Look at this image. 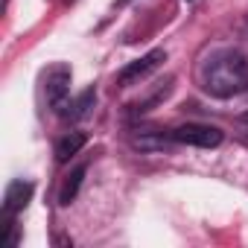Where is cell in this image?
<instances>
[{
    "label": "cell",
    "mask_w": 248,
    "mask_h": 248,
    "mask_svg": "<svg viewBox=\"0 0 248 248\" xmlns=\"http://www.w3.org/2000/svg\"><path fill=\"white\" fill-rule=\"evenodd\" d=\"M199 85L219 99L248 91V56L239 50H216L199 67Z\"/></svg>",
    "instance_id": "cell-1"
},
{
    "label": "cell",
    "mask_w": 248,
    "mask_h": 248,
    "mask_svg": "<svg viewBox=\"0 0 248 248\" xmlns=\"http://www.w3.org/2000/svg\"><path fill=\"white\" fill-rule=\"evenodd\" d=\"M44 96H47V105L64 117L70 105V67L67 64H56L44 73Z\"/></svg>",
    "instance_id": "cell-2"
},
{
    "label": "cell",
    "mask_w": 248,
    "mask_h": 248,
    "mask_svg": "<svg viewBox=\"0 0 248 248\" xmlns=\"http://www.w3.org/2000/svg\"><path fill=\"white\" fill-rule=\"evenodd\" d=\"M175 143H187V146H202V149H213L222 143V132L216 126H204V123H184V126L172 129L167 135Z\"/></svg>",
    "instance_id": "cell-3"
},
{
    "label": "cell",
    "mask_w": 248,
    "mask_h": 248,
    "mask_svg": "<svg viewBox=\"0 0 248 248\" xmlns=\"http://www.w3.org/2000/svg\"><path fill=\"white\" fill-rule=\"evenodd\" d=\"M161 62H167V53H164V50H152V53H146V56H140V59H135L132 64L123 67V70L117 73V82H120V85H132V82L143 79L146 73H152Z\"/></svg>",
    "instance_id": "cell-4"
},
{
    "label": "cell",
    "mask_w": 248,
    "mask_h": 248,
    "mask_svg": "<svg viewBox=\"0 0 248 248\" xmlns=\"http://www.w3.org/2000/svg\"><path fill=\"white\" fill-rule=\"evenodd\" d=\"M32 193H35L32 181H12L3 196V219H15V213H21L30 204Z\"/></svg>",
    "instance_id": "cell-5"
},
{
    "label": "cell",
    "mask_w": 248,
    "mask_h": 248,
    "mask_svg": "<svg viewBox=\"0 0 248 248\" xmlns=\"http://www.w3.org/2000/svg\"><path fill=\"white\" fill-rule=\"evenodd\" d=\"M82 146H85V135H82V132H70V135H64V138L56 143V161H59V164H67L73 155H79Z\"/></svg>",
    "instance_id": "cell-6"
},
{
    "label": "cell",
    "mask_w": 248,
    "mask_h": 248,
    "mask_svg": "<svg viewBox=\"0 0 248 248\" xmlns=\"http://www.w3.org/2000/svg\"><path fill=\"white\" fill-rule=\"evenodd\" d=\"M82 178H85V167H76V170L64 178V184H62V190H59V204H70V202L76 199V193H79V187H82Z\"/></svg>",
    "instance_id": "cell-7"
},
{
    "label": "cell",
    "mask_w": 248,
    "mask_h": 248,
    "mask_svg": "<svg viewBox=\"0 0 248 248\" xmlns=\"http://www.w3.org/2000/svg\"><path fill=\"white\" fill-rule=\"evenodd\" d=\"M93 102H96V93H93V88H91V91H85L79 99H73V102L67 105L64 117H70V120H79V117H85V114L93 108Z\"/></svg>",
    "instance_id": "cell-8"
},
{
    "label": "cell",
    "mask_w": 248,
    "mask_h": 248,
    "mask_svg": "<svg viewBox=\"0 0 248 248\" xmlns=\"http://www.w3.org/2000/svg\"><path fill=\"white\" fill-rule=\"evenodd\" d=\"M239 129H242V135L248 138V114H242V117H239Z\"/></svg>",
    "instance_id": "cell-9"
}]
</instances>
